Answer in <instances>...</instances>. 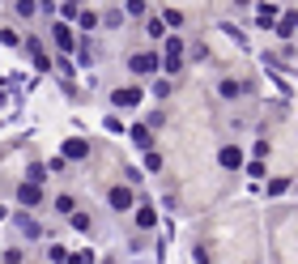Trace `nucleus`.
<instances>
[{"mask_svg": "<svg viewBox=\"0 0 298 264\" xmlns=\"http://www.w3.org/2000/svg\"><path fill=\"white\" fill-rule=\"evenodd\" d=\"M17 205H21V209L43 205V183H39V179H26V183L17 188Z\"/></svg>", "mask_w": 298, "mask_h": 264, "instance_id": "1", "label": "nucleus"}, {"mask_svg": "<svg viewBox=\"0 0 298 264\" xmlns=\"http://www.w3.org/2000/svg\"><path fill=\"white\" fill-rule=\"evenodd\" d=\"M128 68H132L137 77H149L153 68H158V56H153V51H137L132 60H128Z\"/></svg>", "mask_w": 298, "mask_h": 264, "instance_id": "2", "label": "nucleus"}, {"mask_svg": "<svg viewBox=\"0 0 298 264\" xmlns=\"http://www.w3.org/2000/svg\"><path fill=\"white\" fill-rule=\"evenodd\" d=\"M111 102H115V107H137V102H141V90H137V86H119V90L111 94Z\"/></svg>", "mask_w": 298, "mask_h": 264, "instance_id": "3", "label": "nucleus"}, {"mask_svg": "<svg viewBox=\"0 0 298 264\" xmlns=\"http://www.w3.org/2000/svg\"><path fill=\"white\" fill-rule=\"evenodd\" d=\"M179 64H183V43L171 39L166 43V73H179Z\"/></svg>", "mask_w": 298, "mask_h": 264, "instance_id": "4", "label": "nucleus"}, {"mask_svg": "<svg viewBox=\"0 0 298 264\" xmlns=\"http://www.w3.org/2000/svg\"><path fill=\"white\" fill-rule=\"evenodd\" d=\"M218 162L226 166V171H238V166H243V149H234V145H226V149L218 153Z\"/></svg>", "mask_w": 298, "mask_h": 264, "instance_id": "5", "label": "nucleus"}, {"mask_svg": "<svg viewBox=\"0 0 298 264\" xmlns=\"http://www.w3.org/2000/svg\"><path fill=\"white\" fill-rule=\"evenodd\" d=\"M132 188H111V209H132Z\"/></svg>", "mask_w": 298, "mask_h": 264, "instance_id": "6", "label": "nucleus"}, {"mask_svg": "<svg viewBox=\"0 0 298 264\" xmlns=\"http://www.w3.org/2000/svg\"><path fill=\"white\" fill-rule=\"evenodd\" d=\"M51 34H56L60 51H73V30H68V26H51Z\"/></svg>", "mask_w": 298, "mask_h": 264, "instance_id": "7", "label": "nucleus"}, {"mask_svg": "<svg viewBox=\"0 0 298 264\" xmlns=\"http://www.w3.org/2000/svg\"><path fill=\"white\" fill-rule=\"evenodd\" d=\"M64 158H90V145H86V141H68V145H64Z\"/></svg>", "mask_w": 298, "mask_h": 264, "instance_id": "8", "label": "nucleus"}, {"mask_svg": "<svg viewBox=\"0 0 298 264\" xmlns=\"http://www.w3.org/2000/svg\"><path fill=\"white\" fill-rule=\"evenodd\" d=\"M17 226H21V234H26V239H43V226L34 222V218H17Z\"/></svg>", "mask_w": 298, "mask_h": 264, "instance_id": "9", "label": "nucleus"}, {"mask_svg": "<svg viewBox=\"0 0 298 264\" xmlns=\"http://www.w3.org/2000/svg\"><path fill=\"white\" fill-rule=\"evenodd\" d=\"M68 222H73V230H81V234H90V213H81V209H73V213H68Z\"/></svg>", "mask_w": 298, "mask_h": 264, "instance_id": "10", "label": "nucleus"}, {"mask_svg": "<svg viewBox=\"0 0 298 264\" xmlns=\"http://www.w3.org/2000/svg\"><path fill=\"white\" fill-rule=\"evenodd\" d=\"M132 141H137L141 149H149V141H153V137H149V128H141V124H137V128H132Z\"/></svg>", "mask_w": 298, "mask_h": 264, "instance_id": "11", "label": "nucleus"}, {"mask_svg": "<svg viewBox=\"0 0 298 264\" xmlns=\"http://www.w3.org/2000/svg\"><path fill=\"white\" fill-rule=\"evenodd\" d=\"M273 30H277V39H290V34H294V17H285V21H277V26H273Z\"/></svg>", "mask_w": 298, "mask_h": 264, "instance_id": "12", "label": "nucleus"}, {"mask_svg": "<svg viewBox=\"0 0 298 264\" xmlns=\"http://www.w3.org/2000/svg\"><path fill=\"white\" fill-rule=\"evenodd\" d=\"M218 90H222V98H238V94H243V90H238V81H222Z\"/></svg>", "mask_w": 298, "mask_h": 264, "instance_id": "13", "label": "nucleus"}, {"mask_svg": "<svg viewBox=\"0 0 298 264\" xmlns=\"http://www.w3.org/2000/svg\"><path fill=\"white\" fill-rule=\"evenodd\" d=\"M137 222H141V226H153V222H158V213L145 205V209H137Z\"/></svg>", "mask_w": 298, "mask_h": 264, "instance_id": "14", "label": "nucleus"}, {"mask_svg": "<svg viewBox=\"0 0 298 264\" xmlns=\"http://www.w3.org/2000/svg\"><path fill=\"white\" fill-rule=\"evenodd\" d=\"M0 43H5V47H17L21 39H17V30H9V26H5V30H0Z\"/></svg>", "mask_w": 298, "mask_h": 264, "instance_id": "15", "label": "nucleus"}, {"mask_svg": "<svg viewBox=\"0 0 298 264\" xmlns=\"http://www.w3.org/2000/svg\"><path fill=\"white\" fill-rule=\"evenodd\" d=\"M17 13H21V17H34V13H39V5H34V0H21Z\"/></svg>", "mask_w": 298, "mask_h": 264, "instance_id": "16", "label": "nucleus"}, {"mask_svg": "<svg viewBox=\"0 0 298 264\" xmlns=\"http://www.w3.org/2000/svg\"><path fill=\"white\" fill-rule=\"evenodd\" d=\"M162 21H166V26H183V13H175V9H166V13H162Z\"/></svg>", "mask_w": 298, "mask_h": 264, "instance_id": "17", "label": "nucleus"}, {"mask_svg": "<svg viewBox=\"0 0 298 264\" xmlns=\"http://www.w3.org/2000/svg\"><path fill=\"white\" fill-rule=\"evenodd\" d=\"M102 21H106V30H115V26H119V21H124V13H119V9H111V13H106Z\"/></svg>", "mask_w": 298, "mask_h": 264, "instance_id": "18", "label": "nucleus"}, {"mask_svg": "<svg viewBox=\"0 0 298 264\" xmlns=\"http://www.w3.org/2000/svg\"><path fill=\"white\" fill-rule=\"evenodd\" d=\"M77 21H81V30H94V26H98V17H94V13H77Z\"/></svg>", "mask_w": 298, "mask_h": 264, "instance_id": "19", "label": "nucleus"}, {"mask_svg": "<svg viewBox=\"0 0 298 264\" xmlns=\"http://www.w3.org/2000/svg\"><path fill=\"white\" fill-rule=\"evenodd\" d=\"M26 179H39V183H43V179H47V166H39V162H34L30 171H26Z\"/></svg>", "mask_w": 298, "mask_h": 264, "instance_id": "20", "label": "nucleus"}, {"mask_svg": "<svg viewBox=\"0 0 298 264\" xmlns=\"http://www.w3.org/2000/svg\"><path fill=\"white\" fill-rule=\"evenodd\" d=\"M128 13H132V17H145V0H128Z\"/></svg>", "mask_w": 298, "mask_h": 264, "instance_id": "21", "label": "nucleus"}, {"mask_svg": "<svg viewBox=\"0 0 298 264\" xmlns=\"http://www.w3.org/2000/svg\"><path fill=\"white\" fill-rule=\"evenodd\" d=\"M153 98H171V81H158V86H153Z\"/></svg>", "mask_w": 298, "mask_h": 264, "instance_id": "22", "label": "nucleus"}, {"mask_svg": "<svg viewBox=\"0 0 298 264\" xmlns=\"http://www.w3.org/2000/svg\"><path fill=\"white\" fill-rule=\"evenodd\" d=\"M56 209L60 213H73V196H56Z\"/></svg>", "mask_w": 298, "mask_h": 264, "instance_id": "23", "label": "nucleus"}, {"mask_svg": "<svg viewBox=\"0 0 298 264\" xmlns=\"http://www.w3.org/2000/svg\"><path fill=\"white\" fill-rule=\"evenodd\" d=\"M81 13V0H64V17H77Z\"/></svg>", "mask_w": 298, "mask_h": 264, "instance_id": "24", "label": "nucleus"}, {"mask_svg": "<svg viewBox=\"0 0 298 264\" xmlns=\"http://www.w3.org/2000/svg\"><path fill=\"white\" fill-rule=\"evenodd\" d=\"M145 30L153 34V39H162V30H166V21H158V17H153V21H149V26H145Z\"/></svg>", "mask_w": 298, "mask_h": 264, "instance_id": "25", "label": "nucleus"}, {"mask_svg": "<svg viewBox=\"0 0 298 264\" xmlns=\"http://www.w3.org/2000/svg\"><path fill=\"white\" fill-rule=\"evenodd\" d=\"M285 188H290V183H285V179H273V183H268V196H281Z\"/></svg>", "mask_w": 298, "mask_h": 264, "instance_id": "26", "label": "nucleus"}]
</instances>
